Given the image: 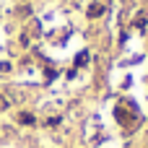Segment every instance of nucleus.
Wrapping results in <instances>:
<instances>
[{
    "instance_id": "obj_1",
    "label": "nucleus",
    "mask_w": 148,
    "mask_h": 148,
    "mask_svg": "<svg viewBox=\"0 0 148 148\" xmlns=\"http://www.w3.org/2000/svg\"><path fill=\"white\" fill-rule=\"evenodd\" d=\"M83 62H88V52H81V55L75 57V65H83Z\"/></svg>"
},
{
    "instance_id": "obj_2",
    "label": "nucleus",
    "mask_w": 148,
    "mask_h": 148,
    "mask_svg": "<svg viewBox=\"0 0 148 148\" xmlns=\"http://www.w3.org/2000/svg\"><path fill=\"white\" fill-rule=\"evenodd\" d=\"M21 122H23V125H34V117H31V114H21Z\"/></svg>"
},
{
    "instance_id": "obj_3",
    "label": "nucleus",
    "mask_w": 148,
    "mask_h": 148,
    "mask_svg": "<svg viewBox=\"0 0 148 148\" xmlns=\"http://www.w3.org/2000/svg\"><path fill=\"white\" fill-rule=\"evenodd\" d=\"M101 10H104V8H101V5H94V8H91V10H88V13H91V16H99V13H101Z\"/></svg>"
}]
</instances>
